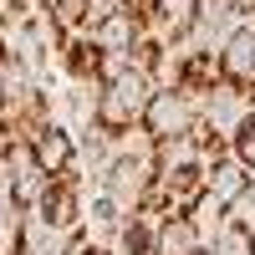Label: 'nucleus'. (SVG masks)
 I'll list each match as a JSON object with an SVG mask.
<instances>
[{
	"label": "nucleus",
	"mask_w": 255,
	"mask_h": 255,
	"mask_svg": "<svg viewBox=\"0 0 255 255\" xmlns=\"http://www.w3.org/2000/svg\"><path fill=\"white\" fill-rule=\"evenodd\" d=\"M133 138H138V143L123 138V148L92 174V189L118 209V215L153 209V199H158V148L148 143L143 133H133Z\"/></svg>",
	"instance_id": "1"
},
{
	"label": "nucleus",
	"mask_w": 255,
	"mask_h": 255,
	"mask_svg": "<svg viewBox=\"0 0 255 255\" xmlns=\"http://www.w3.org/2000/svg\"><path fill=\"white\" fill-rule=\"evenodd\" d=\"M158 82H163L158 72H143V67H133V61H123L118 72L102 77L97 123H102V128H113L118 138H133L138 128H143V113H148V102H153Z\"/></svg>",
	"instance_id": "2"
},
{
	"label": "nucleus",
	"mask_w": 255,
	"mask_h": 255,
	"mask_svg": "<svg viewBox=\"0 0 255 255\" xmlns=\"http://www.w3.org/2000/svg\"><path fill=\"white\" fill-rule=\"evenodd\" d=\"M138 133L153 143V148L189 143V138L199 133V92L179 87V82H158V92H153V102H148Z\"/></svg>",
	"instance_id": "3"
},
{
	"label": "nucleus",
	"mask_w": 255,
	"mask_h": 255,
	"mask_svg": "<svg viewBox=\"0 0 255 255\" xmlns=\"http://www.w3.org/2000/svg\"><path fill=\"white\" fill-rule=\"evenodd\" d=\"M87 194H92V168H72V174H56L46 179L36 199V220L56 230V235H67V230L87 225Z\"/></svg>",
	"instance_id": "4"
},
{
	"label": "nucleus",
	"mask_w": 255,
	"mask_h": 255,
	"mask_svg": "<svg viewBox=\"0 0 255 255\" xmlns=\"http://www.w3.org/2000/svg\"><path fill=\"white\" fill-rule=\"evenodd\" d=\"M26 143H31V153H36V163H41L46 179L72 174V168H87V163H82V133L72 123H61V118H51L46 128H36Z\"/></svg>",
	"instance_id": "5"
},
{
	"label": "nucleus",
	"mask_w": 255,
	"mask_h": 255,
	"mask_svg": "<svg viewBox=\"0 0 255 255\" xmlns=\"http://www.w3.org/2000/svg\"><path fill=\"white\" fill-rule=\"evenodd\" d=\"M51 67L61 72V82H102L108 77V51L97 46L92 31H72L67 41H56Z\"/></svg>",
	"instance_id": "6"
},
{
	"label": "nucleus",
	"mask_w": 255,
	"mask_h": 255,
	"mask_svg": "<svg viewBox=\"0 0 255 255\" xmlns=\"http://www.w3.org/2000/svg\"><path fill=\"white\" fill-rule=\"evenodd\" d=\"M209 250V225L194 209H158V245L153 255H204Z\"/></svg>",
	"instance_id": "7"
},
{
	"label": "nucleus",
	"mask_w": 255,
	"mask_h": 255,
	"mask_svg": "<svg viewBox=\"0 0 255 255\" xmlns=\"http://www.w3.org/2000/svg\"><path fill=\"white\" fill-rule=\"evenodd\" d=\"M220 77L225 82H235V87H255V15H240L235 20V31L225 36V46H220Z\"/></svg>",
	"instance_id": "8"
},
{
	"label": "nucleus",
	"mask_w": 255,
	"mask_h": 255,
	"mask_svg": "<svg viewBox=\"0 0 255 255\" xmlns=\"http://www.w3.org/2000/svg\"><path fill=\"white\" fill-rule=\"evenodd\" d=\"M209 194H215L230 215H235V209L255 194V174H250L235 153H230V148H220V153L209 158Z\"/></svg>",
	"instance_id": "9"
},
{
	"label": "nucleus",
	"mask_w": 255,
	"mask_h": 255,
	"mask_svg": "<svg viewBox=\"0 0 255 255\" xmlns=\"http://www.w3.org/2000/svg\"><path fill=\"white\" fill-rule=\"evenodd\" d=\"M153 245H158V209L123 215V225L113 230V250L118 255H153Z\"/></svg>",
	"instance_id": "10"
},
{
	"label": "nucleus",
	"mask_w": 255,
	"mask_h": 255,
	"mask_svg": "<svg viewBox=\"0 0 255 255\" xmlns=\"http://www.w3.org/2000/svg\"><path fill=\"white\" fill-rule=\"evenodd\" d=\"M209 255H255V220L225 215L209 230Z\"/></svg>",
	"instance_id": "11"
},
{
	"label": "nucleus",
	"mask_w": 255,
	"mask_h": 255,
	"mask_svg": "<svg viewBox=\"0 0 255 255\" xmlns=\"http://www.w3.org/2000/svg\"><path fill=\"white\" fill-rule=\"evenodd\" d=\"M87 10H92V0H46V5H41V15H46L56 41H67L72 31L87 26Z\"/></svg>",
	"instance_id": "12"
},
{
	"label": "nucleus",
	"mask_w": 255,
	"mask_h": 255,
	"mask_svg": "<svg viewBox=\"0 0 255 255\" xmlns=\"http://www.w3.org/2000/svg\"><path fill=\"white\" fill-rule=\"evenodd\" d=\"M194 15H199V0H153V26L168 31L174 41L194 26Z\"/></svg>",
	"instance_id": "13"
},
{
	"label": "nucleus",
	"mask_w": 255,
	"mask_h": 255,
	"mask_svg": "<svg viewBox=\"0 0 255 255\" xmlns=\"http://www.w3.org/2000/svg\"><path fill=\"white\" fill-rule=\"evenodd\" d=\"M230 153H235V158L250 168V174H255V108L235 123V133H230Z\"/></svg>",
	"instance_id": "14"
},
{
	"label": "nucleus",
	"mask_w": 255,
	"mask_h": 255,
	"mask_svg": "<svg viewBox=\"0 0 255 255\" xmlns=\"http://www.w3.org/2000/svg\"><path fill=\"white\" fill-rule=\"evenodd\" d=\"M235 5V15H255V0H230Z\"/></svg>",
	"instance_id": "15"
}]
</instances>
